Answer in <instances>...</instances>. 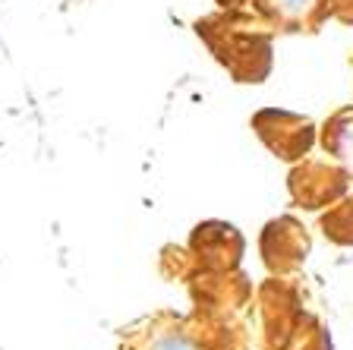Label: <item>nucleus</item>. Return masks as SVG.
<instances>
[{
	"label": "nucleus",
	"instance_id": "1",
	"mask_svg": "<svg viewBox=\"0 0 353 350\" xmlns=\"http://www.w3.org/2000/svg\"><path fill=\"white\" fill-rule=\"evenodd\" d=\"M154 350H192V347L183 341H176V338H164V341L154 344Z\"/></svg>",
	"mask_w": 353,
	"mask_h": 350
}]
</instances>
